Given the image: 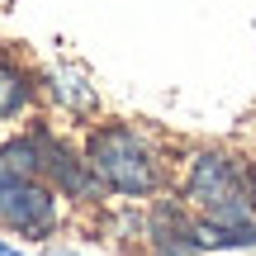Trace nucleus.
<instances>
[{"instance_id": "nucleus-1", "label": "nucleus", "mask_w": 256, "mask_h": 256, "mask_svg": "<svg viewBox=\"0 0 256 256\" xmlns=\"http://www.w3.org/2000/svg\"><path fill=\"white\" fill-rule=\"evenodd\" d=\"M176 194L200 218L209 256L256 252V156L228 142H200L180 152Z\"/></svg>"}, {"instance_id": "nucleus-2", "label": "nucleus", "mask_w": 256, "mask_h": 256, "mask_svg": "<svg viewBox=\"0 0 256 256\" xmlns=\"http://www.w3.org/2000/svg\"><path fill=\"white\" fill-rule=\"evenodd\" d=\"M81 152L90 176L100 180L110 204H147L156 194L176 190L180 171V147L147 119H124V114H100L86 124Z\"/></svg>"}, {"instance_id": "nucleus-3", "label": "nucleus", "mask_w": 256, "mask_h": 256, "mask_svg": "<svg viewBox=\"0 0 256 256\" xmlns=\"http://www.w3.org/2000/svg\"><path fill=\"white\" fill-rule=\"evenodd\" d=\"M76 228V214L38 171V133L19 124L0 133V232L43 252Z\"/></svg>"}, {"instance_id": "nucleus-4", "label": "nucleus", "mask_w": 256, "mask_h": 256, "mask_svg": "<svg viewBox=\"0 0 256 256\" xmlns=\"http://www.w3.org/2000/svg\"><path fill=\"white\" fill-rule=\"evenodd\" d=\"M128 232L138 238V256H209L200 218L185 209L176 190L156 194L147 204H119Z\"/></svg>"}, {"instance_id": "nucleus-5", "label": "nucleus", "mask_w": 256, "mask_h": 256, "mask_svg": "<svg viewBox=\"0 0 256 256\" xmlns=\"http://www.w3.org/2000/svg\"><path fill=\"white\" fill-rule=\"evenodd\" d=\"M38 76H43V114L57 119L62 128L81 133L86 124H95L104 114V95H100V86L90 81L86 66H76V62H43Z\"/></svg>"}, {"instance_id": "nucleus-6", "label": "nucleus", "mask_w": 256, "mask_h": 256, "mask_svg": "<svg viewBox=\"0 0 256 256\" xmlns=\"http://www.w3.org/2000/svg\"><path fill=\"white\" fill-rule=\"evenodd\" d=\"M34 114H43V76L28 52H19L14 43H0V133L28 124Z\"/></svg>"}, {"instance_id": "nucleus-7", "label": "nucleus", "mask_w": 256, "mask_h": 256, "mask_svg": "<svg viewBox=\"0 0 256 256\" xmlns=\"http://www.w3.org/2000/svg\"><path fill=\"white\" fill-rule=\"evenodd\" d=\"M43 256H104V252H90V247H76V242H52V247H43Z\"/></svg>"}, {"instance_id": "nucleus-8", "label": "nucleus", "mask_w": 256, "mask_h": 256, "mask_svg": "<svg viewBox=\"0 0 256 256\" xmlns=\"http://www.w3.org/2000/svg\"><path fill=\"white\" fill-rule=\"evenodd\" d=\"M0 256H43V252H34V247H24V242H14V238L0 232Z\"/></svg>"}]
</instances>
